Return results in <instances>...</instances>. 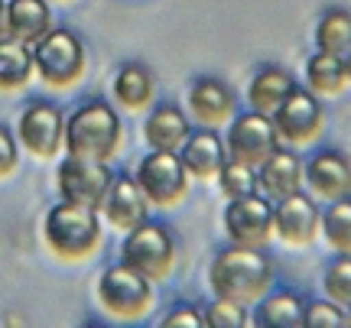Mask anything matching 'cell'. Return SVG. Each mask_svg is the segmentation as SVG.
Here are the masks:
<instances>
[{
	"label": "cell",
	"mask_w": 351,
	"mask_h": 328,
	"mask_svg": "<svg viewBox=\"0 0 351 328\" xmlns=\"http://www.w3.org/2000/svg\"><path fill=\"white\" fill-rule=\"evenodd\" d=\"M345 325L351 328V309H345Z\"/></svg>",
	"instance_id": "obj_36"
},
{
	"label": "cell",
	"mask_w": 351,
	"mask_h": 328,
	"mask_svg": "<svg viewBox=\"0 0 351 328\" xmlns=\"http://www.w3.org/2000/svg\"><path fill=\"white\" fill-rule=\"evenodd\" d=\"M16 166V143H13L10 130L0 127V176H10Z\"/></svg>",
	"instance_id": "obj_33"
},
{
	"label": "cell",
	"mask_w": 351,
	"mask_h": 328,
	"mask_svg": "<svg viewBox=\"0 0 351 328\" xmlns=\"http://www.w3.org/2000/svg\"><path fill=\"white\" fill-rule=\"evenodd\" d=\"M121 143V117L101 101L82 104L69 121H65L62 147L69 156H85V160H111Z\"/></svg>",
	"instance_id": "obj_2"
},
{
	"label": "cell",
	"mask_w": 351,
	"mask_h": 328,
	"mask_svg": "<svg viewBox=\"0 0 351 328\" xmlns=\"http://www.w3.org/2000/svg\"><path fill=\"white\" fill-rule=\"evenodd\" d=\"M302 179L315 199L335 202L351 195V160L341 156L339 150L315 153L309 163H302Z\"/></svg>",
	"instance_id": "obj_13"
},
{
	"label": "cell",
	"mask_w": 351,
	"mask_h": 328,
	"mask_svg": "<svg viewBox=\"0 0 351 328\" xmlns=\"http://www.w3.org/2000/svg\"><path fill=\"white\" fill-rule=\"evenodd\" d=\"M114 98L124 104L127 111H140L147 108L153 98V75L147 72V65L127 62L117 78H114Z\"/></svg>",
	"instance_id": "obj_24"
},
{
	"label": "cell",
	"mask_w": 351,
	"mask_h": 328,
	"mask_svg": "<svg viewBox=\"0 0 351 328\" xmlns=\"http://www.w3.org/2000/svg\"><path fill=\"white\" fill-rule=\"evenodd\" d=\"M121 264L137 270L150 283L166 279L176 264V244L169 238V231L160 225H150V221H140L137 227H130L124 247H121Z\"/></svg>",
	"instance_id": "obj_5"
},
{
	"label": "cell",
	"mask_w": 351,
	"mask_h": 328,
	"mask_svg": "<svg viewBox=\"0 0 351 328\" xmlns=\"http://www.w3.org/2000/svg\"><path fill=\"white\" fill-rule=\"evenodd\" d=\"M98 296H101V305L117 318H140L153 303L150 279L140 277L137 270H130L124 264L101 273Z\"/></svg>",
	"instance_id": "obj_7"
},
{
	"label": "cell",
	"mask_w": 351,
	"mask_h": 328,
	"mask_svg": "<svg viewBox=\"0 0 351 328\" xmlns=\"http://www.w3.org/2000/svg\"><path fill=\"white\" fill-rule=\"evenodd\" d=\"M108 189H111V169L104 166V160L65 156L59 163V192L65 202L88 205L98 212Z\"/></svg>",
	"instance_id": "obj_10"
},
{
	"label": "cell",
	"mask_w": 351,
	"mask_h": 328,
	"mask_svg": "<svg viewBox=\"0 0 351 328\" xmlns=\"http://www.w3.org/2000/svg\"><path fill=\"white\" fill-rule=\"evenodd\" d=\"M270 121L276 127V137L293 143V147H306V143H313L319 134H322V127H326V111H322V104L315 98L309 88H289V94L280 101L274 114H270Z\"/></svg>",
	"instance_id": "obj_6"
},
{
	"label": "cell",
	"mask_w": 351,
	"mask_h": 328,
	"mask_svg": "<svg viewBox=\"0 0 351 328\" xmlns=\"http://www.w3.org/2000/svg\"><path fill=\"white\" fill-rule=\"evenodd\" d=\"M218 186L228 199H241V195H251L257 192V169L234 160H225V166L218 169Z\"/></svg>",
	"instance_id": "obj_29"
},
{
	"label": "cell",
	"mask_w": 351,
	"mask_h": 328,
	"mask_svg": "<svg viewBox=\"0 0 351 328\" xmlns=\"http://www.w3.org/2000/svg\"><path fill=\"white\" fill-rule=\"evenodd\" d=\"M208 283H212L215 296L251 309L274 286V264H270V257L261 247L231 244L212 260Z\"/></svg>",
	"instance_id": "obj_1"
},
{
	"label": "cell",
	"mask_w": 351,
	"mask_h": 328,
	"mask_svg": "<svg viewBox=\"0 0 351 328\" xmlns=\"http://www.w3.org/2000/svg\"><path fill=\"white\" fill-rule=\"evenodd\" d=\"M319 227L332 251L351 257V195L328 202V208L319 215Z\"/></svg>",
	"instance_id": "obj_27"
},
{
	"label": "cell",
	"mask_w": 351,
	"mask_h": 328,
	"mask_svg": "<svg viewBox=\"0 0 351 328\" xmlns=\"http://www.w3.org/2000/svg\"><path fill=\"white\" fill-rule=\"evenodd\" d=\"M254 309V325L261 328H302V303L300 292H274V296H263Z\"/></svg>",
	"instance_id": "obj_22"
},
{
	"label": "cell",
	"mask_w": 351,
	"mask_h": 328,
	"mask_svg": "<svg viewBox=\"0 0 351 328\" xmlns=\"http://www.w3.org/2000/svg\"><path fill=\"white\" fill-rule=\"evenodd\" d=\"M3 29L7 36L20 39V42H36L46 29H49V7L46 0H10L3 10Z\"/></svg>",
	"instance_id": "obj_19"
},
{
	"label": "cell",
	"mask_w": 351,
	"mask_h": 328,
	"mask_svg": "<svg viewBox=\"0 0 351 328\" xmlns=\"http://www.w3.org/2000/svg\"><path fill=\"white\" fill-rule=\"evenodd\" d=\"M189 111L202 127H221L234 117V91L221 78H199L189 88Z\"/></svg>",
	"instance_id": "obj_15"
},
{
	"label": "cell",
	"mask_w": 351,
	"mask_h": 328,
	"mask_svg": "<svg viewBox=\"0 0 351 328\" xmlns=\"http://www.w3.org/2000/svg\"><path fill=\"white\" fill-rule=\"evenodd\" d=\"M341 65H345V78L351 81V46L345 52H341Z\"/></svg>",
	"instance_id": "obj_34"
},
{
	"label": "cell",
	"mask_w": 351,
	"mask_h": 328,
	"mask_svg": "<svg viewBox=\"0 0 351 328\" xmlns=\"http://www.w3.org/2000/svg\"><path fill=\"white\" fill-rule=\"evenodd\" d=\"M280 147V137H276V127L267 114H241L231 121V130L225 137V150H228V160L234 163H244V166H257L270 156V153Z\"/></svg>",
	"instance_id": "obj_9"
},
{
	"label": "cell",
	"mask_w": 351,
	"mask_h": 328,
	"mask_svg": "<svg viewBox=\"0 0 351 328\" xmlns=\"http://www.w3.org/2000/svg\"><path fill=\"white\" fill-rule=\"evenodd\" d=\"M3 10H7V7H3V0H0V36H3Z\"/></svg>",
	"instance_id": "obj_35"
},
{
	"label": "cell",
	"mask_w": 351,
	"mask_h": 328,
	"mask_svg": "<svg viewBox=\"0 0 351 328\" xmlns=\"http://www.w3.org/2000/svg\"><path fill=\"white\" fill-rule=\"evenodd\" d=\"M62 137H65V121L52 104L36 101L23 111V117H20V140H23V147L33 156H43V160L56 156L59 147H62Z\"/></svg>",
	"instance_id": "obj_14"
},
{
	"label": "cell",
	"mask_w": 351,
	"mask_h": 328,
	"mask_svg": "<svg viewBox=\"0 0 351 328\" xmlns=\"http://www.w3.org/2000/svg\"><path fill=\"white\" fill-rule=\"evenodd\" d=\"M43 238L49 244L52 253H59L65 260H78L98 247L101 227L95 218V208L75 202L52 205L46 221H43Z\"/></svg>",
	"instance_id": "obj_3"
},
{
	"label": "cell",
	"mask_w": 351,
	"mask_h": 328,
	"mask_svg": "<svg viewBox=\"0 0 351 328\" xmlns=\"http://www.w3.org/2000/svg\"><path fill=\"white\" fill-rule=\"evenodd\" d=\"M302 325L306 328H341L345 325V309L335 305L332 299L306 303V309H302Z\"/></svg>",
	"instance_id": "obj_31"
},
{
	"label": "cell",
	"mask_w": 351,
	"mask_h": 328,
	"mask_svg": "<svg viewBox=\"0 0 351 328\" xmlns=\"http://www.w3.org/2000/svg\"><path fill=\"white\" fill-rule=\"evenodd\" d=\"M179 160H182L189 176L215 179L218 176V169H221L225 160H228L225 140L218 137L212 127H205V130H199V134H189L186 143L179 147Z\"/></svg>",
	"instance_id": "obj_17"
},
{
	"label": "cell",
	"mask_w": 351,
	"mask_h": 328,
	"mask_svg": "<svg viewBox=\"0 0 351 328\" xmlns=\"http://www.w3.org/2000/svg\"><path fill=\"white\" fill-rule=\"evenodd\" d=\"M296 81L289 75L287 68H280V65H263L257 68V75L251 78V85H247V104H251V111L257 114H270L280 108V101L289 94Z\"/></svg>",
	"instance_id": "obj_20"
},
{
	"label": "cell",
	"mask_w": 351,
	"mask_h": 328,
	"mask_svg": "<svg viewBox=\"0 0 351 328\" xmlns=\"http://www.w3.org/2000/svg\"><path fill=\"white\" fill-rule=\"evenodd\" d=\"M274 234L289 247H309L319 234V208L309 195L293 192L274 208Z\"/></svg>",
	"instance_id": "obj_12"
},
{
	"label": "cell",
	"mask_w": 351,
	"mask_h": 328,
	"mask_svg": "<svg viewBox=\"0 0 351 328\" xmlns=\"http://www.w3.org/2000/svg\"><path fill=\"white\" fill-rule=\"evenodd\" d=\"M137 186L143 189L147 202L153 205H176L189 189V173L179 153L153 150L137 166Z\"/></svg>",
	"instance_id": "obj_8"
},
{
	"label": "cell",
	"mask_w": 351,
	"mask_h": 328,
	"mask_svg": "<svg viewBox=\"0 0 351 328\" xmlns=\"http://www.w3.org/2000/svg\"><path fill=\"white\" fill-rule=\"evenodd\" d=\"M351 46V13L332 7L315 23V49L328 55H341Z\"/></svg>",
	"instance_id": "obj_26"
},
{
	"label": "cell",
	"mask_w": 351,
	"mask_h": 328,
	"mask_svg": "<svg viewBox=\"0 0 351 328\" xmlns=\"http://www.w3.org/2000/svg\"><path fill=\"white\" fill-rule=\"evenodd\" d=\"M202 325H205L202 312L189 309V305H182V309H173V312L163 318V328H202Z\"/></svg>",
	"instance_id": "obj_32"
},
{
	"label": "cell",
	"mask_w": 351,
	"mask_h": 328,
	"mask_svg": "<svg viewBox=\"0 0 351 328\" xmlns=\"http://www.w3.org/2000/svg\"><path fill=\"white\" fill-rule=\"evenodd\" d=\"M322 290H326V296L335 305L351 309V257L348 253H339V257L326 266V273H322Z\"/></svg>",
	"instance_id": "obj_28"
},
{
	"label": "cell",
	"mask_w": 351,
	"mask_h": 328,
	"mask_svg": "<svg viewBox=\"0 0 351 328\" xmlns=\"http://www.w3.org/2000/svg\"><path fill=\"white\" fill-rule=\"evenodd\" d=\"M345 65L341 55H328V52H315L313 59L306 62V85L315 98H332L345 88Z\"/></svg>",
	"instance_id": "obj_25"
},
{
	"label": "cell",
	"mask_w": 351,
	"mask_h": 328,
	"mask_svg": "<svg viewBox=\"0 0 351 328\" xmlns=\"http://www.w3.org/2000/svg\"><path fill=\"white\" fill-rule=\"evenodd\" d=\"M143 137L150 143L153 150H179L189 137V121L186 114L173 108V104H160L153 108L147 124H143Z\"/></svg>",
	"instance_id": "obj_21"
},
{
	"label": "cell",
	"mask_w": 351,
	"mask_h": 328,
	"mask_svg": "<svg viewBox=\"0 0 351 328\" xmlns=\"http://www.w3.org/2000/svg\"><path fill=\"white\" fill-rule=\"evenodd\" d=\"M257 186L270 202H280L302 186V160L293 150H280L276 147L261 166H257Z\"/></svg>",
	"instance_id": "obj_16"
},
{
	"label": "cell",
	"mask_w": 351,
	"mask_h": 328,
	"mask_svg": "<svg viewBox=\"0 0 351 328\" xmlns=\"http://www.w3.org/2000/svg\"><path fill=\"white\" fill-rule=\"evenodd\" d=\"M225 231L231 244L244 247H263L274 238V205L261 195H241L231 199L225 208Z\"/></svg>",
	"instance_id": "obj_11"
},
{
	"label": "cell",
	"mask_w": 351,
	"mask_h": 328,
	"mask_svg": "<svg viewBox=\"0 0 351 328\" xmlns=\"http://www.w3.org/2000/svg\"><path fill=\"white\" fill-rule=\"evenodd\" d=\"M33 68L52 88H69L85 75V46L69 29H46L33 42Z\"/></svg>",
	"instance_id": "obj_4"
},
{
	"label": "cell",
	"mask_w": 351,
	"mask_h": 328,
	"mask_svg": "<svg viewBox=\"0 0 351 328\" xmlns=\"http://www.w3.org/2000/svg\"><path fill=\"white\" fill-rule=\"evenodd\" d=\"M202 318H205V325L208 328H244V325H251L247 305H238V303H231V299H221V296L202 312Z\"/></svg>",
	"instance_id": "obj_30"
},
{
	"label": "cell",
	"mask_w": 351,
	"mask_h": 328,
	"mask_svg": "<svg viewBox=\"0 0 351 328\" xmlns=\"http://www.w3.org/2000/svg\"><path fill=\"white\" fill-rule=\"evenodd\" d=\"M33 75V52L26 42L13 36H0V88L16 91Z\"/></svg>",
	"instance_id": "obj_23"
},
{
	"label": "cell",
	"mask_w": 351,
	"mask_h": 328,
	"mask_svg": "<svg viewBox=\"0 0 351 328\" xmlns=\"http://www.w3.org/2000/svg\"><path fill=\"white\" fill-rule=\"evenodd\" d=\"M101 208H104V218L114 227H124V231L137 227L140 221H147V195L137 186V179L127 176L111 179V189L104 195Z\"/></svg>",
	"instance_id": "obj_18"
}]
</instances>
